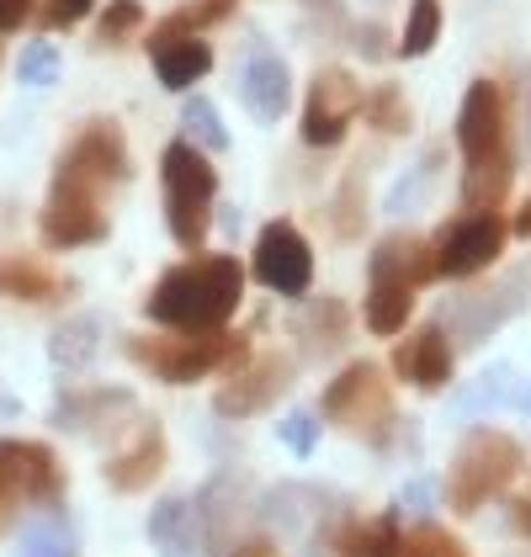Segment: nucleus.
<instances>
[{"instance_id":"20","label":"nucleus","mask_w":531,"mask_h":557,"mask_svg":"<svg viewBox=\"0 0 531 557\" xmlns=\"http://www.w3.org/2000/svg\"><path fill=\"white\" fill-rule=\"evenodd\" d=\"M70 293L59 271H48L38 256H0V298L16 302H53Z\"/></svg>"},{"instance_id":"12","label":"nucleus","mask_w":531,"mask_h":557,"mask_svg":"<svg viewBox=\"0 0 531 557\" xmlns=\"http://www.w3.org/2000/svg\"><path fill=\"white\" fill-rule=\"evenodd\" d=\"M505 90L494 86V81H473L468 96H462V107H457V149L468 154V160H479L489 149H499L505 144Z\"/></svg>"},{"instance_id":"18","label":"nucleus","mask_w":531,"mask_h":557,"mask_svg":"<svg viewBox=\"0 0 531 557\" xmlns=\"http://www.w3.org/2000/svg\"><path fill=\"white\" fill-rule=\"evenodd\" d=\"M510 181H516V160H510V144L489 149L479 160H462V202L468 213H499V202L510 197Z\"/></svg>"},{"instance_id":"28","label":"nucleus","mask_w":531,"mask_h":557,"mask_svg":"<svg viewBox=\"0 0 531 557\" xmlns=\"http://www.w3.org/2000/svg\"><path fill=\"white\" fill-rule=\"evenodd\" d=\"M442 38V0H409V16H404V33H398L394 53L404 59H425Z\"/></svg>"},{"instance_id":"11","label":"nucleus","mask_w":531,"mask_h":557,"mask_svg":"<svg viewBox=\"0 0 531 557\" xmlns=\"http://www.w3.org/2000/svg\"><path fill=\"white\" fill-rule=\"evenodd\" d=\"M0 494L5 499H38L53 505L64 494V472L59 457L44 441H0Z\"/></svg>"},{"instance_id":"37","label":"nucleus","mask_w":531,"mask_h":557,"mask_svg":"<svg viewBox=\"0 0 531 557\" xmlns=\"http://www.w3.org/2000/svg\"><path fill=\"white\" fill-rule=\"evenodd\" d=\"M90 5H96V0H48V11L38 16V22H44L48 33H53V27H64V22H81Z\"/></svg>"},{"instance_id":"9","label":"nucleus","mask_w":531,"mask_h":557,"mask_svg":"<svg viewBox=\"0 0 531 557\" xmlns=\"http://www.w3.org/2000/svg\"><path fill=\"white\" fill-rule=\"evenodd\" d=\"M293 356L287 350H261V356H245L234 372H229V383L219 387V398H213V409H219L223 420H250V414H261L271 409L287 387H293Z\"/></svg>"},{"instance_id":"41","label":"nucleus","mask_w":531,"mask_h":557,"mask_svg":"<svg viewBox=\"0 0 531 557\" xmlns=\"http://www.w3.org/2000/svg\"><path fill=\"white\" fill-rule=\"evenodd\" d=\"M510 234H521V239H531V202L521 208V213L510 218Z\"/></svg>"},{"instance_id":"36","label":"nucleus","mask_w":531,"mask_h":557,"mask_svg":"<svg viewBox=\"0 0 531 557\" xmlns=\"http://www.w3.org/2000/svg\"><path fill=\"white\" fill-rule=\"evenodd\" d=\"M383 33H388V27H378V22H367V27H356V53H361V59H388V53H394V44H388V38H383Z\"/></svg>"},{"instance_id":"42","label":"nucleus","mask_w":531,"mask_h":557,"mask_svg":"<svg viewBox=\"0 0 531 557\" xmlns=\"http://www.w3.org/2000/svg\"><path fill=\"white\" fill-rule=\"evenodd\" d=\"M5 510H11V499H5V494H0V520H5Z\"/></svg>"},{"instance_id":"10","label":"nucleus","mask_w":531,"mask_h":557,"mask_svg":"<svg viewBox=\"0 0 531 557\" xmlns=\"http://www.w3.org/2000/svg\"><path fill=\"white\" fill-rule=\"evenodd\" d=\"M361 112V81H356L351 70H319L309 81V101H304V138H309L313 149H330V144H341L346 128H351V117Z\"/></svg>"},{"instance_id":"26","label":"nucleus","mask_w":531,"mask_h":557,"mask_svg":"<svg viewBox=\"0 0 531 557\" xmlns=\"http://www.w3.org/2000/svg\"><path fill=\"white\" fill-rule=\"evenodd\" d=\"M96 345H101V330H96V319H70V324H59L53 330V341H48V356L64 367V372H86L90 361H96Z\"/></svg>"},{"instance_id":"30","label":"nucleus","mask_w":531,"mask_h":557,"mask_svg":"<svg viewBox=\"0 0 531 557\" xmlns=\"http://www.w3.org/2000/svg\"><path fill=\"white\" fill-rule=\"evenodd\" d=\"M398 557H468V547L452 536V531H442V525H415L409 536H404V547H398Z\"/></svg>"},{"instance_id":"39","label":"nucleus","mask_w":531,"mask_h":557,"mask_svg":"<svg viewBox=\"0 0 531 557\" xmlns=\"http://www.w3.org/2000/svg\"><path fill=\"white\" fill-rule=\"evenodd\" d=\"M234 557H282V553H276V542H261V536H256V542H239Z\"/></svg>"},{"instance_id":"16","label":"nucleus","mask_w":531,"mask_h":557,"mask_svg":"<svg viewBox=\"0 0 531 557\" xmlns=\"http://www.w3.org/2000/svg\"><path fill=\"white\" fill-rule=\"evenodd\" d=\"M160 472H165V430L155 425V420H144V425L133 430L128 446L118 457H107V483L123 488V494H144Z\"/></svg>"},{"instance_id":"2","label":"nucleus","mask_w":531,"mask_h":557,"mask_svg":"<svg viewBox=\"0 0 531 557\" xmlns=\"http://www.w3.org/2000/svg\"><path fill=\"white\" fill-rule=\"evenodd\" d=\"M128 171L133 165H128V138H123V128L112 117H90L86 128L64 144V154L53 165L48 197L53 202H90V208H101V197L118 191L128 181Z\"/></svg>"},{"instance_id":"23","label":"nucleus","mask_w":531,"mask_h":557,"mask_svg":"<svg viewBox=\"0 0 531 557\" xmlns=\"http://www.w3.org/2000/svg\"><path fill=\"white\" fill-rule=\"evenodd\" d=\"M234 5H239V0H181L176 11H165V16L155 22L149 48L155 44H176V38H197V33L219 27L223 16H234Z\"/></svg>"},{"instance_id":"34","label":"nucleus","mask_w":531,"mask_h":557,"mask_svg":"<svg viewBox=\"0 0 531 557\" xmlns=\"http://www.w3.org/2000/svg\"><path fill=\"white\" fill-rule=\"evenodd\" d=\"M16 70H22V81H27V86H53V75H59V53H53L48 38H38V44L22 48Z\"/></svg>"},{"instance_id":"25","label":"nucleus","mask_w":531,"mask_h":557,"mask_svg":"<svg viewBox=\"0 0 531 557\" xmlns=\"http://www.w3.org/2000/svg\"><path fill=\"white\" fill-rule=\"evenodd\" d=\"M298 330H304V345H309L313 356H335L341 345L351 341V308L335 298H319L309 313H304Z\"/></svg>"},{"instance_id":"35","label":"nucleus","mask_w":531,"mask_h":557,"mask_svg":"<svg viewBox=\"0 0 531 557\" xmlns=\"http://www.w3.org/2000/svg\"><path fill=\"white\" fill-rule=\"evenodd\" d=\"M282 441H287L298 457H309L313 441H319V414H293V420H282Z\"/></svg>"},{"instance_id":"6","label":"nucleus","mask_w":531,"mask_h":557,"mask_svg":"<svg viewBox=\"0 0 531 557\" xmlns=\"http://www.w3.org/2000/svg\"><path fill=\"white\" fill-rule=\"evenodd\" d=\"M319 414H324L330 425H341V430H351V435H361V441H372V446H383L388 430H394V393H388L383 372H378L372 361H351L335 383L324 387Z\"/></svg>"},{"instance_id":"5","label":"nucleus","mask_w":531,"mask_h":557,"mask_svg":"<svg viewBox=\"0 0 531 557\" xmlns=\"http://www.w3.org/2000/svg\"><path fill=\"white\" fill-rule=\"evenodd\" d=\"M250 356L245 335H171V330H155V335H133L128 341V361L149 367L160 383H197L208 372H234L239 361Z\"/></svg>"},{"instance_id":"17","label":"nucleus","mask_w":531,"mask_h":557,"mask_svg":"<svg viewBox=\"0 0 531 557\" xmlns=\"http://www.w3.org/2000/svg\"><path fill=\"white\" fill-rule=\"evenodd\" d=\"M38 234H44L48 250H81V245H101L112 234V218H107V208H90V202H53L48 197Z\"/></svg>"},{"instance_id":"19","label":"nucleus","mask_w":531,"mask_h":557,"mask_svg":"<svg viewBox=\"0 0 531 557\" xmlns=\"http://www.w3.org/2000/svg\"><path fill=\"white\" fill-rule=\"evenodd\" d=\"M372 276H394V282H404V287H425V282H436L431 239H420V234H388L383 245H372Z\"/></svg>"},{"instance_id":"38","label":"nucleus","mask_w":531,"mask_h":557,"mask_svg":"<svg viewBox=\"0 0 531 557\" xmlns=\"http://www.w3.org/2000/svg\"><path fill=\"white\" fill-rule=\"evenodd\" d=\"M33 16V0H0V33H16Z\"/></svg>"},{"instance_id":"15","label":"nucleus","mask_w":531,"mask_h":557,"mask_svg":"<svg viewBox=\"0 0 531 557\" xmlns=\"http://www.w3.org/2000/svg\"><path fill=\"white\" fill-rule=\"evenodd\" d=\"M239 101L256 112V123L287 117V107H293V75H287V64L271 48H256L250 64L239 70Z\"/></svg>"},{"instance_id":"22","label":"nucleus","mask_w":531,"mask_h":557,"mask_svg":"<svg viewBox=\"0 0 531 557\" xmlns=\"http://www.w3.org/2000/svg\"><path fill=\"white\" fill-rule=\"evenodd\" d=\"M404 547V531H398V515H367V520H346L335 531V553L341 557H398Z\"/></svg>"},{"instance_id":"33","label":"nucleus","mask_w":531,"mask_h":557,"mask_svg":"<svg viewBox=\"0 0 531 557\" xmlns=\"http://www.w3.org/2000/svg\"><path fill=\"white\" fill-rule=\"evenodd\" d=\"M138 27H144V5L138 0H107V11H101V44H123Z\"/></svg>"},{"instance_id":"4","label":"nucleus","mask_w":531,"mask_h":557,"mask_svg":"<svg viewBox=\"0 0 531 557\" xmlns=\"http://www.w3.org/2000/svg\"><path fill=\"white\" fill-rule=\"evenodd\" d=\"M521 468H527V451H521V441L510 430H494V425L473 430L457 446L452 468H446V505L457 515H479L484 499H499L521 478Z\"/></svg>"},{"instance_id":"13","label":"nucleus","mask_w":531,"mask_h":557,"mask_svg":"<svg viewBox=\"0 0 531 557\" xmlns=\"http://www.w3.org/2000/svg\"><path fill=\"white\" fill-rule=\"evenodd\" d=\"M452 341H446L442 324H425V330H415L409 341L394 345V372L404 383H415L420 393H442L452 383Z\"/></svg>"},{"instance_id":"21","label":"nucleus","mask_w":531,"mask_h":557,"mask_svg":"<svg viewBox=\"0 0 531 557\" xmlns=\"http://www.w3.org/2000/svg\"><path fill=\"white\" fill-rule=\"evenodd\" d=\"M149 59H155V75H160V86L165 90H192L208 70H213V48L202 44V38H176V44H155L149 48Z\"/></svg>"},{"instance_id":"24","label":"nucleus","mask_w":531,"mask_h":557,"mask_svg":"<svg viewBox=\"0 0 531 557\" xmlns=\"http://www.w3.org/2000/svg\"><path fill=\"white\" fill-rule=\"evenodd\" d=\"M415 313V287H404L394 276H372L367 287V330L372 335H398Z\"/></svg>"},{"instance_id":"40","label":"nucleus","mask_w":531,"mask_h":557,"mask_svg":"<svg viewBox=\"0 0 531 557\" xmlns=\"http://www.w3.org/2000/svg\"><path fill=\"white\" fill-rule=\"evenodd\" d=\"M510 520H516V531L531 536V499H516V515H510Z\"/></svg>"},{"instance_id":"29","label":"nucleus","mask_w":531,"mask_h":557,"mask_svg":"<svg viewBox=\"0 0 531 557\" xmlns=\"http://www.w3.org/2000/svg\"><path fill=\"white\" fill-rule=\"evenodd\" d=\"M361 112H367V123L378 133H388V138H404V133L415 128V112H409V96L388 81V86H378V90H367L361 96Z\"/></svg>"},{"instance_id":"1","label":"nucleus","mask_w":531,"mask_h":557,"mask_svg":"<svg viewBox=\"0 0 531 557\" xmlns=\"http://www.w3.org/2000/svg\"><path fill=\"white\" fill-rule=\"evenodd\" d=\"M245 298V265L234 256H186L149 287L144 313L171 335H219Z\"/></svg>"},{"instance_id":"31","label":"nucleus","mask_w":531,"mask_h":557,"mask_svg":"<svg viewBox=\"0 0 531 557\" xmlns=\"http://www.w3.org/2000/svg\"><path fill=\"white\" fill-rule=\"evenodd\" d=\"M22 557H75V536L64 520H38L22 536Z\"/></svg>"},{"instance_id":"8","label":"nucleus","mask_w":531,"mask_h":557,"mask_svg":"<svg viewBox=\"0 0 531 557\" xmlns=\"http://www.w3.org/2000/svg\"><path fill=\"white\" fill-rule=\"evenodd\" d=\"M250 271L276 298H304L313 287V250H309V239L298 234V223H287V218L266 223L261 234H256Z\"/></svg>"},{"instance_id":"3","label":"nucleus","mask_w":531,"mask_h":557,"mask_svg":"<svg viewBox=\"0 0 531 557\" xmlns=\"http://www.w3.org/2000/svg\"><path fill=\"white\" fill-rule=\"evenodd\" d=\"M160 191H165V228H171V239L197 256V245H208L213 202H219L213 160L202 149H192L186 138L165 144V154H160Z\"/></svg>"},{"instance_id":"7","label":"nucleus","mask_w":531,"mask_h":557,"mask_svg":"<svg viewBox=\"0 0 531 557\" xmlns=\"http://www.w3.org/2000/svg\"><path fill=\"white\" fill-rule=\"evenodd\" d=\"M505 239H510V223H505V213H462V218H452L442 234L431 239L436 276H452V282L479 276L484 265H494V260H499Z\"/></svg>"},{"instance_id":"32","label":"nucleus","mask_w":531,"mask_h":557,"mask_svg":"<svg viewBox=\"0 0 531 557\" xmlns=\"http://www.w3.org/2000/svg\"><path fill=\"white\" fill-rule=\"evenodd\" d=\"M367 186H361V175H346V186H341V202H335V234L341 239H356L361 234V223H367Z\"/></svg>"},{"instance_id":"27","label":"nucleus","mask_w":531,"mask_h":557,"mask_svg":"<svg viewBox=\"0 0 531 557\" xmlns=\"http://www.w3.org/2000/svg\"><path fill=\"white\" fill-rule=\"evenodd\" d=\"M181 138L192 144V149H202V154H223L229 149V128L219 123V107L208 101V96H186V107H181Z\"/></svg>"},{"instance_id":"14","label":"nucleus","mask_w":531,"mask_h":557,"mask_svg":"<svg viewBox=\"0 0 531 557\" xmlns=\"http://www.w3.org/2000/svg\"><path fill=\"white\" fill-rule=\"evenodd\" d=\"M149 542L165 557H192L208 547V505L202 499H160L155 515H149Z\"/></svg>"}]
</instances>
